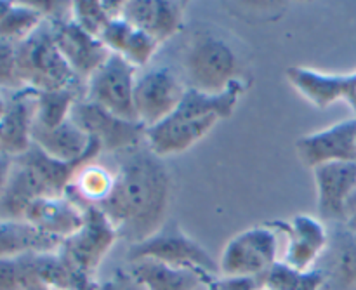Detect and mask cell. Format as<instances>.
<instances>
[{
	"label": "cell",
	"mask_w": 356,
	"mask_h": 290,
	"mask_svg": "<svg viewBox=\"0 0 356 290\" xmlns=\"http://www.w3.org/2000/svg\"><path fill=\"white\" fill-rule=\"evenodd\" d=\"M356 216V197L353 198V202H351V205H350V218H348V221H350L351 218H355Z\"/></svg>",
	"instance_id": "cell-38"
},
{
	"label": "cell",
	"mask_w": 356,
	"mask_h": 290,
	"mask_svg": "<svg viewBox=\"0 0 356 290\" xmlns=\"http://www.w3.org/2000/svg\"><path fill=\"white\" fill-rule=\"evenodd\" d=\"M35 113H37V90L21 89L7 97L6 117L0 122V127H2L0 153L2 155L17 159L31 148Z\"/></svg>",
	"instance_id": "cell-15"
},
{
	"label": "cell",
	"mask_w": 356,
	"mask_h": 290,
	"mask_svg": "<svg viewBox=\"0 0 356 290\" xmlns=\"http://www.w3.org/2000/svg\"><path fill=\"white\" fill-rule=\"evenodd\" d=\"M24 221L49 236L65 242L75 235L86 221V207L70 197H42L28 209Z\"/></svg>",
	"instance_id": "cell-16"
},
{
	"label": "cell",
	"mask_w": 356,
	"mask_h": 290,
	"mask_svg": "<svg viewBox=\"0 0 356 290\" xmlns=\"http://www.w3.org/2000/svg\"><path fill=\"white\" fill-rule=\"evenodd\" d=\"M320 218L348 223L356 197V162H330L313 169Z\"/></svg>",
	"instance_id": "cell-10"
},
{
	"label": "cell",
	"mask_w": 356,
	"mask_h": 290,
	"mask_svg": "<svg viewBox=\"0 0 356 290\" xmlns=\"http://www.w3.org/2000/svg\"><path fill=\"white\" fill-rule=\"evenodd\" d=\"M61 243V240L45 235L26 221L0 219V259L58 252Z\"/></svg>",
	"instance_id": "cell-24"
},
{
	"label": "cell",
	"mask_w": 356,
	"mask_h": 290,
	"mask_svg": "<svg viewBox=\"0 0 356 290\" xmlns=\"http://www.w3.org/2000/svg\"><path fill=\"white\" fill-rule=\"evenodd\" d=\"M13 166L14 159L0 153V197H2L3 190H6L7 186V181H9L10 177V172H13Z\"/></svg>",
	"instance_id": "cell-35"
},
{
	"label": "cell",
	"mask_w": 356,
	"mask_h": 290,
	"mask_svg": "<svg viewBox=\"0 0 356 290\" xmlns=\"http://www.w3.org/2000/svg\"><path fill=\"white\" fill-rule=\"evenodd\" d=\"M138 68L118 54H110L99 70L87 80L86 99L125 120H138L134 89Z\"/></svg>",
	"instance_id": "cell-6"
},
{
	"label": "cell",
	"mask_w": 356,
	"mask_h": 290,
	"mask_svg": "<svg viewBox=\"0 0 356 290\" xmlns=\"http://www.w3.org/2000/svg\"><path fill=\"white\" fill-rule=\"evenodd\" d=\"M218 122V117L195 118V120L167 118L162 124L146 131L149 152L155 153L159 159L188 152L191 146L204 139L216 127Z\"/></svg>",
	"instance_id": "cell-17"
},
{
	"label": "cell",
	"mask_w": 356,
	"mask_h": 290,
	"mask_svg": "<svg viewBox=\"0 0 356 290\" xmlns=\"http://www.w3.org/2000/svg\"><path fill=\"white\" fill-rule=\"evenodd\" d=\"M42 23H44V17L30 3L13 2L9 13L0 21V37L14 42V44H19V42L26 40L33 31H37Z\"/></svg>",
	"instance_id": "cell-29"
},
{
	"label": "cell",
	"mask_w": 356,
	"mask_h": 290,
	"mask_svg": "<svg viewBox=\"0 0 356 290\" xmlns=\"http://www.w3.org/2000/svg\"><path fill=\"white\" fill-rule=\"evenodd\" d=\"M287 76L296 90L316 108H327L336 101H346L356 118V72L348 75H329L294 66L287 70Z\"/></svg>",
	"instance_id": "cell-13"
},
{
	"label": "cell",
	"mask_w": 356,
	"mask_h": 290,
	"mask_svg": "<svg viewBox=\"0 0 356 290\" xmlns=\"http://www.w3.org/2000/svg\"><path fill=\"white\" fill-rule=\"evenodd\" d=\"M170 193L169 170L148 148V152L132 153L122 162L110 195L97 207L110 219L118 236L136 245L165 225Z\"/></svg>",
	"instance_id": "cell-1"
},
{
	"label": "cell",
	"mask_w": 356,
	"mask_h": 290,
	"mask_svg": "<svg viewBox=\"0 0 356 290\" xmlns=\"http://www.w3.org/2000/svg\"><path fill=\"white\" fill-rule=\"evenodd\" d=\"M0 139H2V127H0Z\"/></svg>",
	"instance_id": "cell-40"
},
{
	"label": "cell",
	"mask_w": 356,
	"mask_h": 290,
	"mask_svg": "<svg viewBox=\"0 0 356 290\" xmlns=\"http://www.w3.org/2000/svg\"><path fill=\"white\" fill-rule=\"evenodd\" d=\"M117 239V229L104 212L97 205H87L82 228L61 243L59 254L76 271L92 278Z\"/></svg>",
	"instance_id": "cell-7"
},
{
	"label": "cell",
	"mask_w": 356,
	"mask_h": 290,
	"mask_svg": "<svg viewBox=\"0 0 356 290\" xmlns=\"http://www.w3.org/2000/svg\"><path fill=\"white\" fill-rule=\"evenodd\" d=\"M188 89L218 96L238 79V58L222 38L202 33L191 40L184 54Z\"/></svg>",
	"instance_id": "cell-3"
},
{
	"label": "cell",
	"mask_w": 356,
	"mask_h": 290,
	"mask_svg": "<svg viewBox=\"0 0 356 290\" xmlns=\"http://www.w3.org/2000/svg\"><path fill=\"white\" fill-rule=\"evenodd\" d=\"M263 290H264V289H263Z\"/></svg>",
	"instance_id": "cell-41"
},
{
	"label": "cell",
	"mask_w": 356,
	"mask_h": 290,
	"mask_svg": "<svg viewBox=\"0 0 356 290\" xmlns=\"http://www.w3.org/2000/svg\"><path fill=\"white\" fill-rule=\"evenodd\" d=\"M70 120L79 125L89 138L96 139L103 153L134 148L146 139L148 131L141 122L125 120L87 99L75 103Z\"/></svg>",
	"instance_id": "cell-8"
},
{
	"label": "cell",
	"mask_w": 356,
	"mask_h": 290,
	"mask_svg": "<svg viewBox=\"0 0 356 290\" xmlns=\"http://www.w3.org/2000/svg\"><path fill=\"white\" fill-rule=\"evenodd\" d=\"M0 290H21L19 257L0 259Z\"/></svg>",
	"instance_id": "cell-33"
},
{
	"label": "cell",
	"mask_w": 356,
	"mask_h": 290,
	"mask_svg": "<svg viewBox=\"0 0 356 290\" xmlns=\"http://www.w3.org/2000/svg\"><path fill=\"white\" fill-rule=\"evenodd\" d=\"M103 290H146V289L143 287V285H139L131 275L125 273V275H118V277H115L113 280L108 282L106 287Z\"/></svg>",
	"instance_id": "cell-34"
},
{
	"label": "cell",
	"mask_w": 356,
	"mask_h": 290,
	"mask_svg": "<svg viewBox=\"0 0 356 290\" xmlns=\"http://www.w3.org/2000/svg\"><path fill=\"white\" fill-rule=\"evenodd\" d=\"M33 145L59 162H76L89 155H101V146L96 139L89 138L72 120L54 129H42L33 125L31 131Z\"/></svg>",
	"instance_id": "cell-19"
},
{
	"label": "cell",
	"mask_w": 356,
	"mask_h": 290,
	"mask_svg": "<svg viewBox=\"0 0 356 290\" xmlns=\"http://www.w3.org/2000/svg\"><path fill=\"white\" fill-rule=\"evenodd\" d=\"M80 89H61L37 92L35 124L42 129H54L70 118L75 103H79Z\"/></svg>",
	"instance_id": "cell-25"
},
{
	"label": "cell",
	"mask_w": 356,
	"mask_h": 290,
	"mask_svg": "<svg viewBox=\"0 0 356 290\" xmlns=\"http://www.w3.org/2000/svg\"><path fill=\"white\" fill-rule=\"evenodd\" d=\"M115 176L101 166H89L83 167L73 179L72 186L68 191H76L80 200L87 202L89 205H99L101 202L106 200L113 188ZM66 191V193H68Z\"/></svg>",
	"instance_id": "cell-28"
},
{
	"label": "cell",
	"mask_w": 356,
	"mask_h": 290,
	"mask_svg": "<svg viewBox=\"0 0 356 290\" xmlns=\"http://www.w3.org/2000/svg\"><path fill=\"white\" fill-rule=\"evenodd\" d=\"M6 111H7V97L3 96V92L0 90V122H2V118L6 117Z\"/></svg>",
	"instance_id": "cell-36"
},
{
	"label": "cell",
	"mask_w": 356,
	"mask_h": 290,
	"mask_svg": "<svg viewBox=\"0 0 356 290\" xmlns=\"http://www.w3.org/2000/svg\"><path fill=\"white\" fill-rule=\"evenodd\" d=\"M327 284L325 270L296 271L278 261L263 277L264 290H322Z\"/></svg>",
	"instance_id": "cell-26"
},
{
	"label": "cell",
	"mask_w": 356,
	"mask_h": 290,
	"mask_svg": "<svg viewBox=\"0 0 356 290\" xmlns=\"http://www.w3.org/2000/svg\"><path fill=\"white\" fill-rule=\"evenodd\" d=\"M17 70L24 89L37 92L80 89L82 82L56 45L52 26L47 21L17 44Z\"/></svg>",
	"instance_id": "cell-2"
},
{
	"label": "cell",
	"mask_w": 356,
	"mask_h": 290,
	"mask_svg": "<svg viewBox=\"0 0 356 290\" xmlns=\"http://www.w3.org/2000/svg\"><path fill=\"white\" fill-rule=\"evenodd\" d=\"M334 289L337 290H356V233H343L336 240V250H334V264L330 275Z\"/></svg>",
	"instance_id": "cell-27"
},
{
	"label": "cell",
	"mask_w": 356,
	"mask_h": 290,
	"mask_svg": "<svg viewBox=\"0 0 356 290\" xmlns=\"http://www.w3.org/2000/svg\"><path fill=\"white\" fill-rule=\"evenodd\" d=\"M42 197H49V195L40 179L24 163L14 159L13 172L0 197V219L24 221L30 205Z\"/></svg>",
	"instance_id": "cell-23"
},
{
	"label": "cell",
	"mask_w": 356,
	"mask_h": 290,
	"mask_svg": "<svg viewBox=\"0 0 356 290\" xmlns=\"http://www.w3.org/2000/svg\"><path fill=\"white\" fill-rule=\"evenodd\" d=\"M209 290H263V278L219 277L212 280Z\"/></svg>",
	"instance_id": "cell-32"
},
{
	"label": "cell",
	"mask_w": 356,
	"mask_h": 290,
	"mask_svg": "<svg viewBox=\"0 0 356 290\" xmlns=\"http://www.w3.org/2000/svg\"><path fill=\"white\" fill-rule=\"evenodd\" d=\"M278 226L289 236L282 263L296 271L315 270V263L329 245V235L322 221L312 216L298 214L291 223H278Z\"/></svg>",
	"instance_id": "cell-14"
},
{
	"label": "cell",
	"mask_w": 356,
	"mask_h": 290,
	"mask_svg": "<svg viewBox=\"0 0 356 290\" xmlns=\"http://www.w3.org/2000/svg\"><path fill=\"white\" fill-rule=\"evenodd\" d=\"M188 92L186 82L167 68H156L138 76L134 89L136 118L146 129L170 117Z\"/></svg>",
	"instance_id": "cell-9"
},
{
	"label": "cell",
	"mask_w": 356,
	"mask_h": 290,
	"mask_svg": "<svg viewBox=\"0 0 356 290\" xmlns=\"http://www.w3.org/2000/svg\"><path fill=\"white\" fill-rule=\"evenodd\" d=\"M72 21L76 26L82 28L87 33L99 38L104 28L111 23L110 14L106 13L104 2H92V0H82L73 2L72 6Z\"/></svg>",
	"instance_id": "cell-30"
},
{
	"label": "cell",
	"mask_w": 356,
	"mask_h": 290,
	"mask_svg": "<svg viewBox=\"0 0 356 290\" xmlns=\"http://www.w3.org/2000/svg\"><path fill=\"white\" fill-rule=\"evenodd\" d=\"M296 152L309 169L330 162H356V118L302 136L296 143Z\"/></svg>",
	"instance_id": "cell-11"
},
{
	"label": "cell",
	"mask_w": 356,
	"mask_h": 290,
	"mask_svg": "<svg viewBox=\"0 0 356 290\" xmlns=\"http://www.w3.org/2000/svg\"><path fill=\"white\" fill-rule=\"evenodd\" d=\"M129 261L153 259L167 266L190 270L209 278L221 277L219 261H216L204 247L181 232L174 221L165 223L160 232L141 243L131 245Z\"/></svg>",
	"instance_id": "cell-4"
},
{
	"label": "cell",
	"mask_w": 356,
	"mask_h": 290,
	"mask_svg": "<svg viewBox=\"0 0 356 290\" xmlns=\"http://www.w3.org/2000/svg\"><path fill=\"white\" fill-rule=\"evenodd\" d=\"M346 225H348V229H350V232L356 233V216H355V218H351L350 221L346 223Z\"/></svg>",
	"instance_id": "cell-39"
},
{
	"label": "cell",
	"mask_w": 356,
	"mask_h": 290,
	"mask_svg": "<svg viewBox=\"0 0 356 290\" xmlns=\"http://www.w3.org/2000/svg\"><path fill=\"white\" fill-rule=\"evenodd\" d=\"M129 275L146 290H209V285L216 280L195 271L167 266L153 259L131 263Z\"/></svg>",
	"instance_id": "cell-21"
},
{
	"label": "cell",
	"mask_w": 356,
	"mask_h": 290,
	"mask_svg": "<svg viewBox=\"0 0 356 290\" xmlns=\"http://www.w3.org/2000/svg\"><path fill=\"white\" fill-rule=\"evenodd\" d=\"M96 159L97 155H89L76 162H59L42 152L38 146L31 145V148L16 160L24 163L40 179L49 197H65L76 174Z\"/></svg>",
	"instance_id": "cell-20"
},
{
	"label": "cell",
	"mask_w": 356,
	"mask_h": 290,
	"mask_svg": "<svg viewBox=\"0 0 356 290\" xmlns=\"http://www.w3.org/2000/svg\"><path fill=\"white\" fill-rule=\"evenodd\" d=\"M278 229L254 226L233 236L219 259L221 277L263 278L278 263Z\"/></svg>",
	"instance_id": "cell-5"
},
{
	"label": "cell",
	"mask_w": 356,
	"mask_h": 290,
	"mask_svg": "<svg viewBox=\"0 0 356 290\" xmlns=\"http://www.w3.org/2000/svg\"><path fill=\"white\" fill-rule=\"evenodd\" d=\"M10 7H13V2H0V21H2V17L9 13Z\"/></svg>",
	"instance_id": "cell-37"
},
{
	"label": "cell",
	"mask_w": 356,
	"mask_h": 290,
	"mask_svg": "<svg viewBox=\"0 0 356 290\" xmlns=\"http://www.w3.org/2000/svg\"><path fill=\"white\" fill-rule=\"evenodd\" d=\"M24 89L17 70V44L0 37V90Z\"/></svg>",
	"instance_id": "cell-31"
},
{
	"label": "cell",
	"mask_w": 356,
	"mask_h": 290,
	"mask_svg": "<svg viewBox=\"0 0 356 290\" xmlns=\"http://www.w3.org/2000/svg\"><path fill=\"white\" fill-rule=\"evenodd\" d=\"M51 26L54 42L61 54L65 56L75 75L87 83V80L110 58L111 52L99 38L83 31L73 21Z\"/></svg>",
	"instance_id": "cell-12"
},
{
	"label": "cell",
	"mask_w": 356,
	"mask_h": 290,
	"mask_svg": "<svg viewBox=\"0 0 356 290\" xmlns=\"http://www.w3.org/2000/svg\"><path fill=\"white\" fill-rule=\"evenodd\" d=\"M99 40L106 45L111 54L122 56L136 68L148 65L160 45L152 35L132 26L124 17L111 21L101 33Z\"/></svg>",
	"instance_id": "cell-22"
},
{
	"label": "cell",
	"mask_w": 356,
	"mask_h": 290,
	"mask_svg": "<svg viewBox=\"0 0 356 290\" xmlns=\"http://www.w3.org/2000/svg\"><path fill=\"white\" fill-rule=\"evenodd\" d=\"M122 17L162 44L183 28L184 3L170 0H129Z\"/></svg>",
	"instance_id": "cell-18"
}]
</instances>
